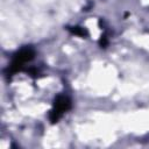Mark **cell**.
Segmentation results:
<instances>
[{"mask_svg": "<svg viewBox=\"0 0 149 149\" xmlns=\"http://www.w3.org/2000/svg\"><path fill=\"white\" fill-rule=\"evenodd\" d=\"M70 107H71L70 99L65 95H58L55 99L54 107H52V109L50 111V114H49V119H50L51 123L57 122L61 119V116L63 115V113L66 112Z\"/></svg>", "mask_w": 149, "mask_h": 149, "instance_id": "7a4b0ae2", "label": "cell"}, {"mask_svg": "<svg viewBox=\"0 0 149 149\" xmlns=\"http://www.w3.org/2000/svg\"><path fill=\"white\" fill-rule=\"evenodd\" d=\"M34 56H35V51H34V49L31 47H24V48H22L20 51H17L14 55L13 61H12L9 68H8L9 73L10 74H14L17 71H20L27 62H29V61H31L34 58Z\"/></svg>", "mask_w": 149, "mask_h": 149, "instance_id": "6da1fadb", "label": "cell"}, {"mask_svg": "<svg viewBox=\"0 0 149 149\" xmlns=\"http://www.w3.org/2000/svg\"><path fill=\"white\" fill-rule=\"evenodd\" d=\"M73 35H77V36H80V37H86L88 35L87 30L83 27H78V26H74V27H69L68 28Z\"/></svg>", "mask_w": 149, "mask_h": 149, "instance_id": "3957f363", "label": "cell"}, {"mask_svg": "<svg viewBox=\"0 0 149 149\" xmlns=\"http://www.w3.org/2000/svg\"><path fill=\"white\" fill-rule=\"evenodd\" d=\"M99 43H100V45H101V47H105V45L107 44V40H106V36H101V38H100Z\"/></svg>", "mask_w": 149, "mask_h": 149, "instance_id": "277c9868", "label": "cell"}]
</instances>
